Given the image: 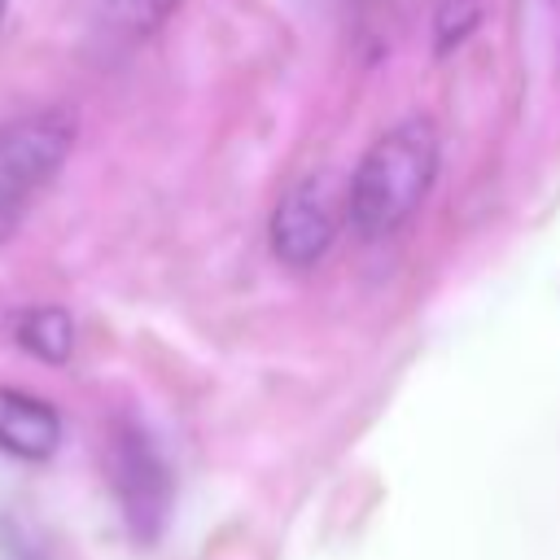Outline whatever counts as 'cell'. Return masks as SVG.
I'll list each match as a JSON object with an SVG mask.
<instances>
[{
    "mask_svg": "<svg viewBox=\"0 0 560 560\" xmlns=\"http://www.w3.org/2000/svg\"><path fill=\"white\" fill-rule=\"evenodd\" d=\"M438 127L429 118H402L381 131L359 158L346 188V219L359 236H394L429 197L438 179Z\"/></svg>",
    "mask_w": 560,
    "mask_h": 560,
    "instance_id": "obj_1",
    "label": "cell"
},
{
    "mask_svg": "<svg viewBox=\"0 0 560 560\" xmlns=\"http://www.w3.org/2000/svg\"><path fill=\"white\" fill-rule=\"evenodd\" d=\"M79 140V109L57 101L0 122V245L22 228L35 197L61 175Z\"/></svg>",
    "mask_w": 560,
    "mask_h": 560,
    "instance_id": "obj_2",
    "label": "cell"
},
{
    "mask_svg": "<svg viewBox=\"0 0 560 560\" xmlns=\"http://www.w3.org/2000/svg\"><path fill=\"white\" fill-rule=\"evenodd\" d=\"M105 477L118 503V516L127 525V534L136 542H158L166 521H171V503H175V481H171V464L158 451L153 433L136 420H114L109 438H105Z\"/></svg>",
    "mask_w": 560,
    "mask_h": 560,
    "instance_id": "obj_3",
    "label": "cell"
},
{
    "mask_svg": "<svg viewBox=\"0 0 560 560\" xmlns=\"http://www.w3.org/2000/svg\"><path fill=\"white\" fill-rule=\"evenodd\" d=\"M341 219H346V197H337L332 179L328 175H302L280 192V201L271 210V223H267L271 254L284 267L306 271L332 249Z\"/></svg>",
    "mask_w": 560,
    "mask_h": 560,
    "instance_id": "obj_4",
    "label": "cell"
},
{
    "mask_svg": "<svg viewBox=\"0 0 560 560\" xmlns=\"http://www.w3.org/2000/svg\"><path fill=\"white\" fill-rule=\"evenodd\" d=\"M61 446V416L52 402H44L39 394L0 385V451L26 464H44L52 459V451Z\"/></svg>",
    "mask_w": 560,
    "mask_h": 560,
    "instance_id": "obj_5",
    "label": "cell"
},
{
    "mask_svg": "<svg viewBox=\"0 0 560 560\" xmlns=\"http://www.w3.org/2000/svg\"><path fill=\"white\" fill-rule=\"evenodd\" d=\"M9 337L39 363H66L74 354V319L66 306H22L9 315Z\"/></svg>",
    "mask_w": 560,
    "mask_h": 560,
    "instance_id": "obj_6",
    "label": "cell"
},
{
    "mask_svg": "<svg viewBox=\"0 0 560 560\" xmlns=\"http://www.w3.org/2000/svg\"><path fill=\"white\" fill-rule=\"evenodd\" d=\"M184 0H109V18L127 31V35H153Z\"/></svg>",
    "mask_w": 560,
    "mask_h": 560,
    "instance_id": "obj_7",
    "label": "cell"
},
{
    "mask_svg": "<svg viewBox=\"0 0 560 560\" xmlns=\"http://www.w3.org/2000/svg\"><path fill=\"white\" fill-rule=\"evenodd\" d=\"M4 13H9V0H0V26H4Z\"/></svg>",
    "mask_w": 560,
    "mask_h": 560,
    "instance_id": "obj_8",
    "label": "cell"
}]
</instances>
